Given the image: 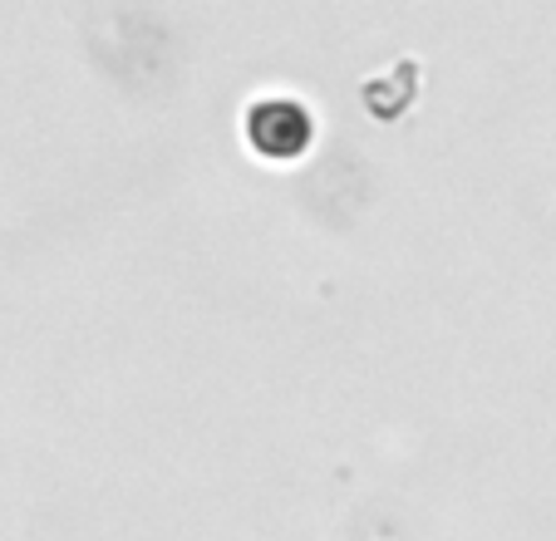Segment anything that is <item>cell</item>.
<instances>
[{
	"label": "cell",
	"instance_id": "obj_1",
	"mask_svg": "<svg viewBox=\"0 0 556 541\" xmlns=\"http://www.w3.org/2000/svg\"><path fill=\"white\" fill-rule=\"evenodd\" d=\"M247 134L271 158L301 153V148L311 143V114H305L295 99H262V104H252V114H247Z\"/></svg>",
	"mask_w": 556,
	"mask_h": 541
}]
</instances>
